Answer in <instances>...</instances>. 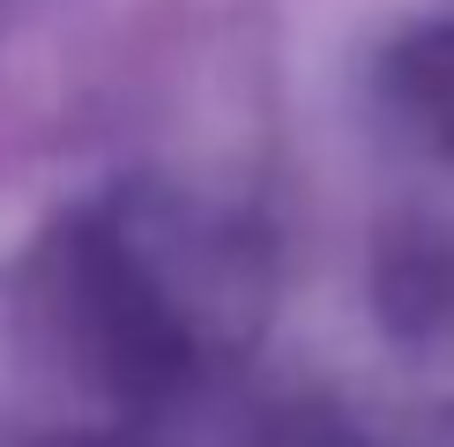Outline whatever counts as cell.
Segmentation results:
<instances>
[{
    "label": "cell",
    "mask_w": 454,
    "mask_h": 447,
    "mask_svg": "<svg viewBox=\"0 0 454 447\" xmlns=\"http://www.w3.org/2000/svg\"><path fill=\"white\" fill-rule=\"evenodd\" d=\"M403 82H410V105L425 112V127L454 149V23H447V30H432L425 45L410 52Z\"/></svg>",
    "instance_id": "1"
}]
</instances>
